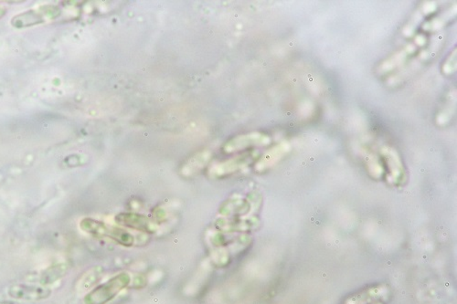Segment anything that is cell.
Instances as JSON below:
<instances>
[{
  "label": "cell",
  "instance_id": "cell-1",
  "mask_svg": "<svg viewBox=\"0 0 457 304\" xmlns=\"http://www.w3.org/2000/svg\"><path fill=\"white\" fill-rule=\"evenodd\" d=\"M131 276L121 272L85 294L82 304H107L131 283Z\"/></svg>",
  "mask_w": 457,
  "mask_h": 304
},
{
  "label": "cell",
  "instance_id": "cell-2",
  "mask_svg": "<svg viewBox=\"0 0 457 304\" xmlns=\"http://www.w3.org/2000/svg\"><path fill=\"white\" fill-rule=\"evenodd\" d=\"M52 294L49 287L38 285L36 283H18L10 286L8 295L11 300L18 302L37 303L49 299Z\"/></svg>",
  "mask_w": 457,
  "mask_h": 304
},
{
  "label": "cell",
  "instance_id": "cell-3",
  "mask_svg": "<svg viewBox=\"0 0 457 304\" xmlns=\"http://www.w3.org/2000/svg\"><path fill=\"white\" fill-rule=\"evenodd\" d=\"M60 13V8L56 7V5H43V7L26 11V12L14 16L12 21H11V24L14 27H19V29H21V27H32L35 26V25L44 23L46 21L56 19L59 16Z\"/></svg>",
  "mask_w": 457,
  "mask_h": 304
},
{
  "label": "cell",
  "instance_id": "cell-4",
  "mask_svg": "<svg viewBox=\"0 0 457 304\" xmlns=\"http://www.w3.org/2000/svg\"><path fill=\"white\" fill-rule=\"evenodd\" d=\"M115 222L121 226L145 233H154L158 229L156 224L151 222L150 218L136 213H122L117 215Z\"/></svg>",
  "mask_w": 457,
  "mask_h": 304
},
{
  "label": "cell",
  "instance_id": "cell-5",
  "mask_svg": "<svg viewBox=\"0 0 457 304\" xmlns=\"http://www.w3.org/2000/svg\"><path fill=\"white\" fill-rule=\"evenodd\" d=\"M70 266L66 262H60L46 268L38 272V274L32 275L30 280L32 283L38 284V285L49 287L51 284L58 283L68 274Z\"/></svg>",
  "mask_w": 457,
  "mask_h": 304
},
{
  "label": "cell",
  "instance_id": "cell-6",
  "mask_svg": "<svg viewBox=\"0 0 457 304\" xmlns=\"http://www.w3.org/2000/svg\"><path fill=\"white\" fill-rule=\"evenodd\" d=\"M255 222L252 220H239V218H220L215 222V228L222 233L234 232H247L255 228Z\"/></svg>",
  "mask_w": 457,
  "mask_h": 304
},
{
  "label": "cell",
  "instance_id": "cell-7",
  "mask_svg": "<svg viewBox=\"0 0 457 304\" xmlns=\"http://www.w3.org/2000/svg\"><path fill=\"white\" fill-rule=\"evenodd\" d=\"M103 269L98 266L91 268V269L86 270L80 277L78 281H77V291L81 292L89 291L91 288H93L100 281L102 276H103Z\"/></svg>",
  "mask_w": 457,
  "mask_h": 304
},
{
  "label": "cell",
  "instance_id": "cell-8",
  "mask_svg": "<svg viewBox=\"0 0 457 304\" xmlns=\"http://www.w3.org/2000/svg\"><path fill=\"white\" fill-rule=\"evenodd\" d=\"M108 226L106 224L93 220V218H84L80 223V228L82 229V231L92 235L93 237H98V239L106 237Z\"/></svg>",
  "mask_w": 457,
  "mask_h": 304
},
{
  "label": "cell",
  "instance_id": "cell-9",
  "mask_svg": "<svg viewBox=\"0 0 457 304\" xmlns=\"http://www.w3.org/2000/svg\"><path fill=\"white\" fill-rule=\"evenodd\" d=\"M107 239L114 240L118 244L124 247H132L134 244V237L128 231L117 228V226H109L106 235Z\"/></svg>",
  "mask_w": 457,
  "mask_h": 304
},
{
  "label": "cell",
  "instance_id": "cell-10",
  "mask_svg": "<svg viewBox=\"0 0 457 304\" xmlns=\"http://www.w3.org/2000/svg\"><path fill=\"white\" fill-rule=\"evenodd\" d=\"M228 259L230 258H228V251L224 250V248H220L219 250L214 251L213 253V261L220 267L226 265Z\"/></svg>",
  "mask_w": 457,
  "mask_h": 304
},
{
  "label": "cell",
  "instance_id": "cell-11",
  "mask_svg": "<svg viewBox=\"0 0 457 304\" xmlns=\"http://www.w3.org/2000/svg\"><path fill=\"white\" fill-rule=\"evenodd\" d=\"M0 304H22L15 300H1Z\"/></svg>",
  "mask_w": 457,
  "mask_h": 304
}]
</instances>
